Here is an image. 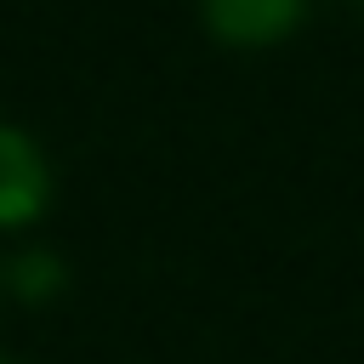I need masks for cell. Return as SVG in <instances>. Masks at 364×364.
<instances>
[{"label": "cell", "mask_w": 364, "mask_h": 364, "mask_svg": "<svg viewBox=\"0 0 364 364\" xmlns=\"http://www.w3.org/2000/svg\"><path fill=\"white\" fill-rule=\"evenodd\" d=\"M46 188H51V176H46L40 148L23 131L0 125V228L34 222L40 205H46Z\"/></svg>", "instance_id": "1"}, {"label": "cell", "mask_w": 364, "mask_h": 364, "mask_svg": "<svg viewBox=\"0 0 364 364\" xmlns=\"http://www.w3.org/2000/svg\"><path fill=\"white\" fill-rule=\"evenodd\" d=\"M307 0H205V17L233 46H267L301 23Z\"/></svg>", "instance_id": "2"}, {"label": "cell", "mask_w": 364, "mask_h": 364, "mask_svg": "<svg viewBox=\"0 0 364 364\" xmlns=\"http://www.w3.org/2000/svg\"><path fill=\"white\" fill-rule=\"evenodd\" d=\"M17 290L23 296H51L57 284H63V262L51 256V250H28V256H17Z\"/></svg>", "instance_id": "3"}, {"label": "cell", "mask_w": 364, "mask_h": 364, "mask_svg": "<svg viewBox=\"0 0 364 364\" xmlns=\"http://www.w3.org/2000/svg\"><path fill=\"white\" fill-rule=\"evenodd\" d=\"M358 6H364V0H358Z\"/></svg>", "instance_id": "4"}, {"label": "cell", "mask_w": 364, "mask_h": 364, "mask_svg": "<svg viewBox=\"0 0 364 364\" xmlns=\"http://www.w3.org/2000/svg\"><path fill=\"white\" fill-rule=\"evenodd\" d=\"M0 364H6V358H0Z\"/></svg>", "instance_id": "5"}]
</instances>
